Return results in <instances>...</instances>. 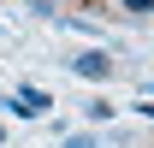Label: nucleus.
Wrapping results in <instances>:
<instances>
[{
	"label": "nucleus",
	"instance_id": "1",
	"mask_svg": "<svg viewBox=\"0 0 154 148\" xmlns=\"http://www.w3.org/2000/svg\"><path fill=\"white\" fill-rule=\"evenodd\" d=\"M65 65H71V77H83V83H107V77H113V54H107V48H83V54H71Z\"/></svg>",
	"mask_w": 154,
	"mask_h": 148
},
{
	"label": "nucleus",
	"instance_id": "2",
	"mask_svg": "<svg viewBox=\"0 0 154 148\" xmlns=\"http://www.w3.org/2000/svg\"><path fill=\"white\" fill-rule=\"evenodd\" d=\"M12 95H18L24 119H42V113H54V95H48V89H36V83H18Z\"/></svg>",
	"mask_w": 154,
	"mask_h": 148
},
{
	"label": "nucleus",
	"instance_id": "3",
	"mask_svg": "<svg viewBox=\"0 0 154 148\" xmlns=\"http://www.w3.org/2000/svg\"><path fill=\"white\" fill-rule=\"evenodd\" d=\"M83 119H89V125H107V119H113V101H101V95H95V101L83 107Z\"/></svg>",
	"mask_w": 154,
	"mask_h": 148
},
{
	"label": "nucleus",
	"instance_id": "4",
	"mask_svg": "<svg viewBox=\"0 0 154 148\" xmlns=\"http://www.w3.org/2000/svg\"><path fill=\"white\" fill-rule=\"evenodd\" d=\"M59 148H101V142H95V130H71V136H65Z\"/></svg>",
	"mask_w": 154,
	"mask_h": 148
},
{
	"label": "nucleus",
	"instance_id": "5",
	"mask_svg": "<svg viewBox=\"0 0 154 148\" xmlns=\"http://www.w3.org/2000/svg\"><path fill=\"white\" fill-rule=\"evenodd\" d=\"M125 12H131V18H148V12H154V0H125Z\"/></svg>",
	"mask_w": 154,
	"mask_h": 148
},
{
	"label": "nucleus",
	"instance_id": "6",
	"mask_svg": "<svg viewBox=\"0 0 154 148\" xmlns=\"http://www.w3.org/2000/svg\"><path fill=\"white\" fill-rule=\"evenodd\" d=\"M0 113H12V119H24V107H18V95H0Z\"/></svg>",
	"mask_w": 154,
	"mask_h": 148
},
{
	"label": "nucleus",
	"instance_id": "7",
	"mask_svg": "<svg viewBox=\"0 0 154 148\" xmlns=\"http://www.w3.org/2000/svg\"><path fill=\"white\" fill-rule=\"evenodd\" d=\"M142 119H154V101H148V107H142Z\"/></svg>",
	"mask_w": 154,
	"mask_h": 148
},
{
	"label": "nucleus",
	"instance_id": "8",
	"mask_svg": "<svg viewBox=\"0 0 154 148\" xmlns=\"http://www.w3.org/2000/svg\"><path fill=\"white\" fill-rule=\"evenodd\" d=\"M148 95H154V83H148Z\"/></svg>",
	"mask_w": 154,
	"mask_h": 148
}]
</instances>
